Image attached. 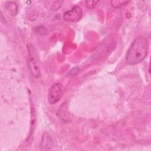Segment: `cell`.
Wrapping results in <instances>:
<instances>
[{
	"instance_id": "cell-2",
	"label": "cell",
	"mask_w": 151,
	"mask_h": 151,
	"mask_svg": "<svg viewBox=\"0 0 151 151\" xmlns=\"http://www.w3.org/2000/svg\"><path fill=\"white\" fill-rule=\"evenodd\" d=\"M63 94V87L61 83H57L52 85L49 90L48 100L50 104L57 103L61 98Z\"/></svg>"
},
{
	"instance_id": "cell-9",
	"label": "cell",
	"mask_w": 151,
	"mask_h": 151,
	"mask_svg": "<svg viewBox=\"0 0 151 151\" xmlns=\"http://www.w3.org/2000/svg\"><path fill=\"white\" fill-rule=\"evenodd\" d=\"M62 3H63V1H55L54 2V3L52 5V10H57L58 9H59V8L57 6L58 5L59 6H61L62 5Z\"/></svg>"
},
{
	"instance_id": "cell-8",
	"label": "cell",
	"mask_w": 151,
	"mask_h": 151,
	"mask_svg": "<svg viewBox=\"0 0 151 151\" xmlns=\"http://www.w3.org/2000/svg\"><path fill=\"white\" fill-rule=\"evenodd\" d=\"M98 2H99V1H86V4L87 8L93 9L96 6V4Z\"/></svg>"
},
{
	"instance_id": "cell-6",
	"label": "cell",
	"mask_w": 151,
	"mask_h": 151,
	"mask_svg": "<svg viewBox=\"0 0 151 151\" xmlns=\"http://www.w3.org/2000/svg\"><path fill=\"white\" fill-rule=\"evenodd\" d=\"M6 9L12 15H15L18 12V8L17 5L12 2H7L5 4Z\"/></svg>"
},
{
	"instance_id": "cell-4",
	"label": "cell",
	"mask_w": 151,
	"mask_h": 151,
	"mask_svg": "<svg viewBox=\"0 0 151 151\" xmlns=\"http://www.w3.org/2000/svg\"><path fill=\"white\" fill-rule=\"evenodd\" d=\"M29 60H28V67L33 76L35 77H40V70L37 63V61L34 57V54L29 48Z\"/></svg>"
},
{
	"instance_id": "cell-5",
	"label": "cell",
	"mask_w": 151,
	"mask_h": 151,
	"mask_svg": "<svg viewBox=\"0 0 151 151\" xmlns=\"http://www.w3.org/2000/svg\"><path fill=\"white\" fill-rule=\"evenodd\" d=\"M52 145V139L48 133H44L42 136V140L40 145V147L42 150L44 149L45 147V150H48V146H51Z\"/></svg>"
},
{
	"instance_id": "cell-3",
	"label": "cell",
	"mask_w": 151,
	"mask_h": 151,
	"mask_svg": "<svg viewBox=\"0 0 151 151\" xmlns=\"http://www.w3.org/2000/svg\"><path fill=\"white\" fill-rule=\"evenodd\" d=\"M83 15V11L79 6H74L70 10L66 11L63 16L65 21L69 22H76L80 21Z\"/></svg>"
},
{
	"instance_id": "cell-7",
	"label": "cell",
	"mask_w": 151,
	"mask_h": 151,
	"mask_svg": "<svg viewBox=\"0 0 151 151\" xmlns=\"http://www.w3.org/2000/svg\"><path fill=\"white\" fill-rule=\"evenodd\" d=\"M129 2L130 1H119V0L117 1H117H111V4L114 8H119L124 6H126Z\"/></svg>"
},
{
	"instance_id": "cell-1",
	"label": "cell",
	"mask_w": 151,
	"mask_h": 151,
	"mask_svg": "<svg viewBox=\"0 0 151 151\" xmlns=\"http://www.w3.org/2000/svg\"><path fill=\"white\" fill-rule=\"evenodd\" d=\"M149 45L146 38L143 36L136 37L128 50L126 61L129 65H136L145 60L148 52Z\"/></svg>"
}]
</instances>
